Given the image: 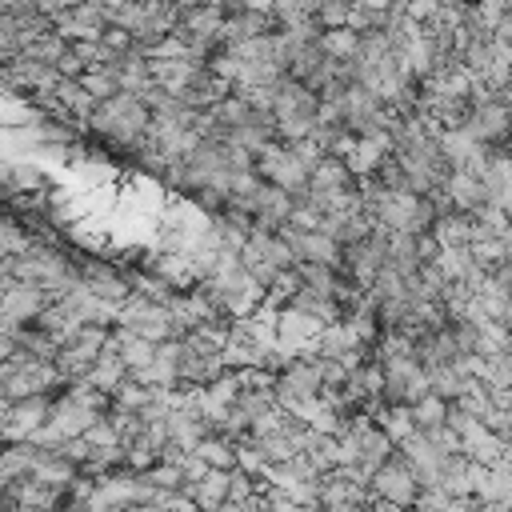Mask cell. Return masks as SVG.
I'll return each mask as SVG.
<instances>
[{
	"mask_svg": "<svg viewBox=\"0 0 512 512\" xmlns=\"http://www.w3.org/2000/svg\"><path fill=\"white\" fill-rule=\"evenodd\" d=\"M196 456H200L212 472H236V440H228V436H208V440L196 448Z\"/></svg>",
	"mask_w": 512,
	"mask_h": 512,
	"instance_id": "obj_19",
	"label": "cell"
},
{
	"mask_svg": "<svg viewBox=\"0 0 512 512\" xmlns=\"http://www.w3.org/2000/svg\"><path fill=\"white\" fill-rule=\"evenodd\" d=\"M96 420H104V416L92 412V408H84L80 400H72L68 388H64V396H56V404H52V420H48V428H52L60 440H84L88 428H92Z\"/></svg>",
	"mask_w": 512,
	"mask_h": 512,
	"instance_id": "obj_9",
	"label": "cell"
},
{
	"mask_svg": "<svg viewBox=\"0 0 512 512\" xmlns=\"http://www.w3.org/2000/svg\"><path fill=\"white\" fill-rule=\"evenodd\" d=\"M272 20H276V28H296V24L312 20V4H296V0L272 4Z\"/></svg>",
	"mask_w": 512,
	"mask_h": 512,
	"instance_id": "obj_27",
	"label": "cell"
},
{
	"mask_svg": "<svg viewBox=\"0 0 512 512\" xmlns=\"http://www.w3.org/2000/svg\"><path fill=\"white\" fill-rule=\"evenodd\" d=\"M312 192H352L360 188V180L352 176V168L340 160V156H324V164L312 172Z\"/></svg>",
	"mask_w": 512,
	"mask_h": 512,
	"instance_id": "obj_12",
	"label": "cell"
},
{
	"mask_svg": "<svg viewBox=\"0 0 512 512\" xmlns=\"http://www.w3.org/2000/svg\"><path fill=\"white\" fill-rule=\"evenodd\" d=\"M432 236L440 240V248H472V240H476V224H472V216L452 212V216H440V220H436Z\"/></svg>",
	"mask_w": 512,
	"mask_h": 512,
	"instance_id": "obj_15",
	"label": "cell"
},
{
	"mask_svg": "<svg viewBox=\"0 0 512 512\" xmlns=\"http://www.w3.org/2000/svg\"><path fill=\"white\" fill-rule=\"evenodd\" d=\"M32 240H36V236L24 228V220L8 212V220L0 224V256H24V252L32 248Z\"/></svg>",
	"mask_w": 512,
	"mask_h": 512,
	"instance_id": "obj_21",
	"label": "cell"
},
{
	"mask_svg": "<svg viewBox=\"0 0 512 512\" xmlns=\"http://www.w3.org/2000/svg\"><path fill=\"white\" fill-rule=\"evenodd\" d=\"M292 212H296V200L288 196V192H280V188H264V200H260V208H256V228L260 232H280L288 220H292Z\"/></svg>",
	"mask_w": 512,
	"mask_h": 512,
	"instance_id": "obj_11",
	"label": "cell"
},
{
	"mask_svg": "<svg viewBox=\"0 0 512 512\" xmlns=\"http://www.w3.org/2000/svg\"><path fill=\"white\" fill-rule=\"evenodd\" d=\"M484 428L496 432L500 440H512V408H492V412L484 416Z\"/></svg>",
	"mask_w": 512,
	"mask_h": 512,
	"instance_id": "obj_28",
	"label": "cell"
},
{
	"mask_svg": "<svg viewBox=\"0 0 512 512\" xmlns=\"http://www.w3.org/2000/svg\"><path fill=\"white\" fill-rule=\"evenodd\" d=\"M504 152H508V156H512V140H508V144H504Z\"/></svg>",
	"mask_w": 512,
	"mask_h": 512,
	"instance_id": "obj_29",
	"label": "cell"
},
{
	"mask_svg": "<svg viewBox=\"0 0 512 512\" xmlns=\"http://www.w3.org/2000/svg\"><path fill=\"white\" fill-rule=\"evenodd\" d=\"M184 496H192L200 512H220L228 504V472H208L200 484L184 488Z\"/></svg>",
	"mask_w": 512,
	"mask_h": 512,
	"instance_id": "obj_14",
	"label": "cell"
},
{
	"mask_svg": "<svg viewBox=\"0 0 512 512\" xmlns=\"http://www.w3.org/2000/svg\"><path fill=\"white\" fill-rule=\"evenodd\" d=\"M64 376L56 372V364L44 360H4L0 364V400L4 404H20L32 396H64Z\"/></svg>",
	"mask_w": 512,
	"mask_h": 512,
	"instance_id": "obj_1",
	"label": "cell"
},
{
	"mask_svg": "<svg viewBox=\"0 0 512 512\" xmlns=\"http://www.w3.org/2000/svg\"><path fill=\"white\" fill-rule=\"evenodd\" d=\"M80 84H84V92L96 100V104H108V100H116L124 88H120V80L112 76V72H104V68H92V72H84L80 76Z\"/></svg>",
	"mask_w": 512,
	"mask_h": 512,
	"instance_id": "obj_23",
	"label": "cell"
},
{
	"mask_svg": "<svg viewBox=\"0 0 512 512\" xmlns=\"http://www.w3.org/2000/svg\"><path fill=\"white\" fill-rule=\"evenodd\" d=\"M272 116L276 124H292V120H316L320 116V96L312 88H304L292 76H280L272 84Z\"/></svg>",
	"mask_w": 512,
	"mask_h": 512,
	"instance_id": "obj_7",
	"label": "cell"
},
{
	"mask_svg": "<svg viewBox=\"0 0 512 512\" xmlns=\"http://www.w3.org/2000/svg\"><path fill=\"white\" fill-rule=\"evenodd\" d=\"M116 352H120V360L128 364V372H140V368H148V364L160 356L156 344H148V340H140V336L124 332V328H116Z\"/></svg>",
	"mask_w": 512,
	"mask_h": 512,
	"instance_id": "obj_18",
	"label": "cell"
},
{
	"mask_svg": "<svg viewBox=\"0 0 512 512\" xmlns=\"http://www.w3.org/2000/svg\"><path fill=\"white\" fill-rule=\"evenodd\" d=\"M480 380H484L492 392H512V352L484 360V376H480Z\"/></svg>",
	"mask_w": 512,
	"mask_h": 512,
	"instance_id": "obj_26",
	"label": "cell"
},
{
	"mask_svg": "<svg viewBox=\"0 0 512 512\" xmlns=\"http://www.w3.org/2000/svg\"><path fill=\"white\" fill-rule=\"evenodd\" d=\"M428 380H432V392H436L440 400H448V404H460V400L468 396V388H472V376L464 372V364H456V368H436V372H428Z\"/></svg>",
	"mask_w": 512,
	"mask_h": 512,
	"instance_id": "obj_17",
	"label": "cell"
},
{
	"mask_svg": "<svg viewBox=\"0 0 512 512\" xmlns=\"http://www.w3.org/2000/svg\"><path fill=\"white\" fill-rule=\"evenodd\" d=\"M36 328H44V332H48V336H56L60 344H68L84 324H80V316H76L64 300H52V304L44 308V316L36 320Z\"/></svg>",
	"mask_w": 512,
	"mask_h": 512,
	"instance_id": "obj_16",
	"label": "cell"
},
{
	"mask_svg": "<svg viewBox=\"0 0 512 512\" xmlns=\"http://www.w3.org/2000/svg\"><path fill=\"white\" fill-rule=\"evenodd\" d=\"M296 272H300L304 288H312L320 296H332L340 284V268H328V264H296Z\"/></svg>",
	"mask_w": 512,
	"mask_h": 512,
	"instance_id": "obj_24",
	"label": "cell"
},
{
	"mask_svg": "<svg viewBox=\"0 0 512 512\" xmlns=\"http://www.w3.org/2000/svg\"><path fill=\"white\" fill-rule=\"evenodd\" d=\"M444 192L452 200V212H464V216H476L488 204V188H484V180L476 172H452Z\"/></svg>",
	"mask_w": 512,
	"mask_h": 512,
	"instance_id": "obj_10",
	"label": "cell"
},
{
	"mask_svg": "<svg viewBox=\"0 0 512 512\" xmlns=\"http://www.w3.org/2000/svg\"><path fill=\"white\" fill-rule=\"evenodd\" d=\"M420 492H424V484H420L416 468H412L400 452L372 476V496H376L380 504L396 508V512H412V508L420 504Z\"/></svg>",
	"mask_w": 512,
	"mask_h": 512,
	"instance_id": "obj_4",
	"label": "cell"
},
{
	"mask_svg": "<svg viewBox=\"0 0 512 512\" xmlns=\"http://www.w3.org/2000/svg\"><path fill=\"white\" fill-rule=\"evenodd\" d=\"M372 416H376V428H380L396 448L420 432V428H416V420H412V408H388V404H376V408H372Z\"/></svg>",
	"mask_w": 512,
	"mask_h": 512,
	"instance_id": "obj_13",
	"label": "cell"
},
{
	"mask_svg": "<svg viewBox=\"0 0 512 512\" xmlns=\"http://www.w3.org/2000/svg\"><path fill=\"white\" fill-rule=\"evenodd\" d=\"M56 36H64L68 44H84V40H104L108 36V16H104V4H72L56 24Z\"/></svg>",
	"mask_w": 512,
	"mask_h": 512,
	"instance_id": "obj_8",
	"label": "cell"
},
{
	"mask_svg": "<svg viewBox=\"0 0 512 512\" xmlns=\"http://www.w3.org/2000/svg\"><path fill=\"white\" fill-rule=\"evenodd\" d=\"M384 264H388V232H380V228H376L368 240L344 248V272H348L364 292L376 284V276L384 272Z\"/></svg>",
	"mask_w": 512,
	"mask_h": 512,
	"instance_id": "obj_6",
	"label": "cell"
},
{
	"mask_svg": "<svg viewBox=\"0 0 512 512\" xmlns=\"http://www.w3.org/2000/svg\"><path fill=\"white\" fill-rule=\"evenodd\" d=\"M256 176H260L268 188H280V192H288V196H300V192H308V184H312V168H308L284 140L268 144V148L256 156Z\"/></svg>",
	"mask_w": 512,
	"mask_h": 512,
	"instance_id": "obj_3",
	"label": "cell"
},
{
	"mask_svg": "<svg viewBox=\"0 0 512 512\" xmlns=\"http://www.w3.org/2000/svg\"><path fill=\"white\" fill-rule=\"evenodd\" d=\"M448 412H452V404L440 400L436 392L424 396L420 404H412V420H416L420 432H436V428H444V424H448Z\"/></svg>",
	"mask_w": 512,
	"mask_h": 512,
	"instance_id": "obj_20",
	"label": "cell"
},
{
	"mask_svg": "<svg viewBox=\"0 0 512 512\" xmlns=\"http://www.w3.org/2000/svg\"><path fill=\"white\" fill-rule=\"evenodd\" d=\"M324 396V380H320V364L316 356H296L280 376H276V404L284 412H292L296 404Z\"/></svg>",
	"mask_w": 512,
	"mask_h": 512,
	"instance_id": "obj_5",
	"label": "cell"
},
{
	"mask_svg": "<svg viewBox=\"0 0 512 512\" xmlns=\"http://www.w3.org/2000/svg\"><path fill=\"white\" fill-rule=\"evenodd\" d=\"M52 296L36 284H24L16 276H4V296H0V336H16L20 328H32Z\"/></svg>",
	"mask_w": 512,
	"mask_h": 512,
	"instance_id": "obj_2",
	"label": "cell"
},
{
	"mask_svg": "<svg viewBox=\"0 0 512 512\" xmlns=\"http://www.w3.org/2000/svg\"><path fill=\"white\" fill-rule=\"evenodd\" d=\"M236 468L248 472V476H256V480H264V472H268L272 464H268V456H264V448H260L256 440H240V444H236Z\"/></svg>",
	"mask_w": 512,
	"mask_h": 512,
	"instance_id": "obj_25",
	"label": "cell"
},
{
	"mask_svg": "<svg viewBox=\"0 0 512 512\" xmlns=\"http://www.w3.org/2000/svg\"><path fill=\"white\" fill-rule=\"evenodd\" d=\"M352 0H320V4H312V16H316V24L328 32V28H352Z\"/></svg>",
	"mask_w": 512,
	"mask_h": 512,
	"instance_id": "obj_22",
	"label": "cell"
}]
</instances>
